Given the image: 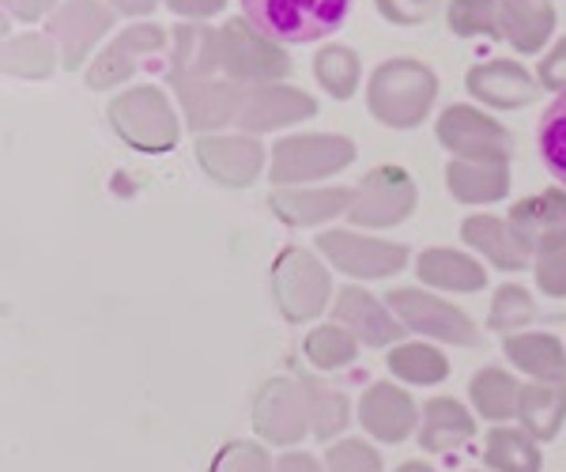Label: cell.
<instances>
[{"instance_id": "4316f807", "label": "cell", "mask_w": 566, "mask_h": 472, "mask_svg": "<svg viewBox=\"0 0 566 472\" xmlns=\"http://www.w3.org/2000/svg\"><path fill=\"white\" fill-rule=\"evenodd\" d=\"M446 189L461 204H491L510 193V170L506 162H472L453 159L446 167Z\"/></svg>"}, {"instance_id": "f35d334b", "label": "cell", "mask_w": 566, "mask_h": 472, "mask_svg": "<svg viewBox=\"0 0 566 472\" xmlns=\"http://www.w3.org/2000/svg\"><path fill=\"white\" fill-rule=\"evenodd\" d=\"M53 50L42 34H23V39H12L4 50V69L12 76H23V80H45L53 72Z\"/></svg>"}, {"instance_id": "c3c4849f", "label": "cell", "mask_w": 566, "mask_h": 472, "mask_svg": "<svg viewBox=\"0 0 566 472\" xmlns=\"http://www.w3.org/2000/svg\"><path fill=\"white\" fill-rule=\"evenodd\" d=\"M114 4H117V12H125V15H148L155 8V0H114Z\"/></svg>"}, {"instance_id": "d4e9b609", "label": "cell", "mask_w": 566, "mask_h": 472, "mask_svg": "<svg viewBox=\"0 0 566 472\" xmlns=\"http://www.w3.org/2000/svg\"><path fill=\"white\" fill-rule=\"evenodd\" d=\"M502 39L522 53H541L555 31L552 0H502L499 4Z\"/></svg>"}, {"instance_id": "ba28073f", "label": "cell", "mask_w": 566, "mask_h": 472, "mask_svg": "<svg viewBox=\"0 0 566 472\" xmlns=\"http://www.w3.org/2000/svg\"><path fill=\"white\" fill-rule=\"evenodd\" d=\"M434 133L438 144L446 151H453L458 159L506 162L514 156V136H510V129H502L495 117L472 111V106H450V111H442Z\"/></svg>"}, {"instance_id": "8fae6325", "label": "cell", "mask_w": 566, "mask_h": 472, "mask_svg": "<svg viewBox=\"0 0 566 472\" xmlns=\"http://www.w3.org/2000/svg\"><path fill=\"white\" fill-rule=\"evenodd\" d=\"M416 208V186L405 167H374L355 189L348 208L355 227H392L408 220Z\"/></svg>"}, {"instance_id": "9a60e30c", "label": "cell", "mask_w": 566, "mask_h": 472, "mask_svg": "<svg viewBox=\"0 0 566 472\" xmlns=\"http://www.w3.org/2000/svg\"><path fill=\"white\" fill-rule=\"evenodd\" d=\"M317 103L306 91L283 87V84H264V87H245L242 106H239V125L250 133H269L280 125H295L303 117H314Z\"/></svg>"}, {"instance_id": "f1b7e54d", "label": "cell", "mask_w": 566, "mask_h": 472, "mask_svg": "<svg viewBox=\"0 0 566 472\" xmlns=\"http://www.w3.org/2000/svg\"><path fill=\"white\" fill-rule=\"evenodd\" d=\"M483 461H488L491 472H541L544 458L536 439L525 428H510V423H499L488 434V447H483Z\"/></svg>"}, {"instance_id": "f6af8a7d", "label": "cell", "mask_w": 566, "mask_h": 472, "mask_svg": "<svg viewBox=\"0 0 566 472\" xmlns=\"http://www.w3.org/2000/svg\"><path fill=\"white\" fill-rule=\"evenodd\" d=\"M167 4L175 8L178 15H186V20H205V15L223 12L227 0H167Z\"/></svg>"}, {"instance_id": "ffe728a7", "label": "cell", "mask_w": 566, "mask_h": 472, "mask_svg": "<svg viewBox=\"0 0 566 472\" xmlns=\"http://www.w3.org/2000/svg\"><path fill=\"white\" fill-rule=\"evenodd\" d=\"M510 223L525 234L533 253L566 247V189H544L510 208Z\"/></svg>"}, {"instance_id": "cb8c5ba5", "label": "cell", "mask_w": 566, "mask_h": 472, "mask_svg": "<svg viewBox=\"0 0 566 472\" xmlns=\"http://www.w3.org/2000/svg\"><path fill=\"white\" fill-rule=\"evenodd\" d=\"M510 367H517L533 382H566V348L552 333H514L502 344Z\"/></svg>"}, {"instance_id": "8d00e7d4", "label": "cell", "mask_w": 566, "mask_h": 472, "mask_svg": "<svg viewBox=\"0 0 566 472\" xmlns=\"http://www.w3.org/2000/svg\"><path fill=\"white\" fill-rule=\"evenodd\" d=\"M536 144H541V159L552 170V178L566 189V95L555 98L541 117L536 129Z\"/></svg>"}, {"instance_id": "2e32d148", "label": "cell", "mask_w": 566, "mask_h": 472, "mask_svg": "<svg viewBox=\"0 0 566 472\" xmlns=\"http://www.w3.org/2000/svg\"><path fill=\"white\" fill-rule=\"evenodd\" d=\"M109 12L95 0H72L61 12L50 15V34L61 50V65L80 69L87 61V53L95 50V42L109 31Z\"/></svg>"}, {"instance_id": "44dd1931", "label": "cell", "mask_w": 566, "mask_h": 472, "mask_svg": "<svg viewBox=\"0 0 566 472\" xmlns=\"http://www.w3.org/2000/svg\"><path fill=\"white\" fill-rule=\"evenodd\" d=\"M163 50V31L159 27H129V31L122 34L109 50H103L95 57V65L87 69V87L91 91H106L114 84H122V80H129L136 65H140V57H148V53Z\"/></svg>"}, {"instance_id": "7bdbcfd3", "label": "cell", "mask_w": 566, "mask_h": 472, "mask_svg": "<svg viewBox=\"0 0 566 472\" xmlns=\"http://www.w3.org/2000/svg\"><path fill=\"white\" fill-rule=\"evenodd\" d=\"M434 8H438V0H378V12L397 27L423 23Z\"/></svg>"}, {"instance_id": "d6986e66", "label": "cell", "mask_w": 566, "mask_h": 472, "mask_svg": "<svg viewBox=\"0 0 566 472\" xmlns=\"http://www.w3.org/2000/svg\"><path fill=\"white\" fill-rule=\"evenodd\" d=\"M178 87V98L186 106V122L189 129L197 133H208V129H219L227 125L231 117H239V106H242V84L234 80H175Z\"/></svg>"}, {"instance_id": "277c9868", "label": "cell", "mask_w": 566, "mask_h": 472, "mask_svg": "<svg viewBox=\"0 0 566 472\" xmlns=\"http://www.w3.org/2000/svg\"><path fill=\"white\" fill-rule=\"evenodd\" d=\"M328 292H333V280L314 253L298 247L280 250L272 265V295L287 322H314L328 306Z\"/></svg>"}, {"instance_id": "8992f818", "label": "cell", "mask_w": 566, "mask_h": 472, "mask_svg": "<svg viewBox=\"0 0 566 472\" xmlns=\"http://www.w3.org/2000/svg\"><path fill=\"white\" fill-rule=\"evenodd\" d=\"M219 69L234 84H276L291 72V57L245 20H231L219 31Z\"/></svg>"}, {"instance_id": "9c48e42d", "label": "cell", "mask_w": 566, "mask_h": 472, "mask_svg": "<svg viewBox=\"0 0 566 472\" xmlns=\"http://www.w3.org/2000/svg\"><path fill=\"white\" fill-rule=\"evenodd\" d=\"M389 311L405 322V329L423 333V337L461 344V348L480 344L476 322H472L464 311H458V306H450L446 298L431 295V292H419V287H397V292H389Z\"/></svg>"}, {"instance_id": "e0dca14e", "label": "cell", "mask_w": 566, "mask_h": 472, "mask_svg": "<svg viewBox=\"0 0 566 472\" xmlns=\"http://www.w3.org/2000/svg\"><path fill=\"white\" fill-rule=\"evenodd\" d=\"M333 322H340L344 329L355 333V340L370 344V348H389V344H397L405 337V322L392 317L378 298L355 284L340 287L336 306H333Z\"/></svg>"}, {"instance_id": "4fadbf2b", "label": "cell", "mask_w": 566, "mask_h": 472, "mask_svg": "<svg viewBox=\"0 0 566 472\" xmlns=\"http://www.w3.org/2000/svg\"><path fill=\"white\" fill-rule=\"evenodd\" d=\"M464 87H469L472 98L491 106V111H517V106L536 103V95H541V80L525 65H517V61H483V65H472L469 76H464Z\"/></svg>"}, {"instance_id": "484cf974", "label": "cell", "mask_w": 566, "mask_h": 472, "mask_svg": "<svg viewBox=\"0 0 566 472\" xmlns=\"http://www.w3.org/2000/svg\"><path fill=\"white\" fill-rule=\"evenodd\" d=\"M416 276L423 280L427 287H438V292H480V287L488 284V272H483L480 261H472L469 253H461V250H446V247H431L419 253Z\"/></svg>"}, {"instance_id": "30bf717a", "label": "cell", "mask_w": 566, "mask_h": 472, "mask_svg": "<svg viewBox=\"0 0 566 472\" xmlns=\"http://www.w3.org/2000/svg\"><path fill=\"white\" fill-rule=\"evenodd\" d=\"M317 250L340 272L359 280L397 276L408 265V258H412L408 247H400V242L367 239V234H355V231H322L317 234Z\"/></svg>"}, {"instance_id": "836d02e7", "label": "cell", "mask_w": 566, "mask_h": 472, "mask_svg": "<svg viewBox=\"0 0 566 472\" xmlns=\"http://www.w3.org/2000/svg\"><path fill=\"white\" fill-rule=\"evenodd\" d=\"M303 348H306V359L314 363L317 370H340V367H352L355 356H359V340H355V333L344 329L340 322L317 325V329L306 337Z\"/></svg>"}, {"instance_id": "74e56055", "label": "cell", "mask_w": 566, "mask_h": 472, "mask_svg": "<svg viewBox=\"0 0 566 472\" xmlns=\"http://www.w3.org/2000/svg\"><path fill=\"white\" fill-rule=\"evenodd\" d=\"M499 4L502 0H450V8H446V23H450V31L461 34V39H476V34L502 39Z\"/></svg>"}, {"instance_id": "5b68a950", "label": "cell", "mask_w": 566, "mask_h": 472, "mask_svg": "<svg viewBox=\"0 0 566 472\" xmlns=\"http://www.w3.org/2000/svg\"><path fill=\"white\" fill-rule=\"evenodd\" d=\"M352 159H355V144L348 136H333V133L287 136V140H276V148H272L269 178L276 186H303V181L336 175Z\"/></svg>"}, {"instance_id": "1f68e13d", "label": "cell", "mask_w": 566, "mask_h": 472, "mask_svg": "<svg viewBox=\"0 0 566 472\" xmlns=\"http://www.w3.org/2000/svg\"><path fill=\"white\" fill-rule=\"evenodd\" d=\"M303 386L310 401V431H314V439H336L352 423V401L336 386L317 382V378H303Z\"/></svg>"}, {"instance_id": "52a82bcc", "label": "cell", "mask_w": 566, "mask_h": 472, "mask_svg": "<svg viewBox=\"0 0 566 472\" xmlns=\"http://www.w3.org/2000/svg\"><path fill=\"white\" fill-rule=\"evenodd\" d=\"M253 431L269 447H298L310 434V401L303 378H269L253 397Z\"/></svg>"}, {"instance_id": "f546056e", "label": "cell", "mask_w": 566, "mask_h": 472, "mask_svg": "<svg viewBox=\"0 0 566 472\" xmlns=\"http://www.w3.org/2000/svg\"><path fill=\"white\" fill-rule=\"evenodd\" d=\"M469 397L476 405V412L491 423H506L517 416V397H522V386L510 378V370L502 367H483L472 375L469 382Z\"/></svg>"}, {"instance_id": "e575fe53", "label": "cell", "mask_w": 566, "mask_h": 472, "mask_svg": "<svg viewBox=\"0 0 566 472\" xmlns=\"http://www.w3.org/2000/svg\"><path fill=\"white\" fill-rule=\"evenodd\" d=\"M314 76L333 98H352L359 87V57L352 45H325L314 57Z\"/></svg>"}, {"instance_id": "6da1fadb", "label": "cell", "mask_w": 566, "mask_h": 472, "mask_svg": "<svg viewBox=\"0 0 566 472\" xmlns=\"http://www.w3.org/2000/svg\"><path fill=\"white\" fill-rule=\"evenodd\" d=\"M253 31L283 45H306L336 34L352 15L355 0H239Z\"/></svg>"}, {"instance_id": "3957f363", "label": "cell", "mask_w": 566, "mask_h": 472, "mask_svg": "<svg viewBox=\"0 0 566 472\" xmlns=\"http://www.w3.org/2000/svg\"><path fill=\"white\" fill-rule=\"evenodd\" d=\"M109 125L129 148L159 156L178 144V114L159 87H133L109 103Z\"/></svg>"}, {"instance_id": "ac0fdd59", "label": "cell", "mask_w": 566, "mask_h": 472, "mask_svg": "<svg viewBox=\"0 0 566 472\" xmlns=\"http://www.w3.org/2000/svg\"><path fill=\"white\" fill-rule=\"evenodd\" d=\"M461 239L502 272H522L528 269V261H536L525 234L510 220H499V216H469L461 223Z\"/></svg>"}, {"instance_id": "d590c367", "label": "cell", "mask_w": 566, "mask_h": 472, "mask_svg": "<svg viewBox=\"0 0 566 472\" xmlns=\"http://www.w3.org/2000/svg\"><path fill=\"white\" fill-rule=\"evenodd\" d=\"M528 322H536V303L525 287L517 284H502L495 298H491V314H488V329L499 333L502 340L514 337L517 329H525Z\"/></svg>"}, {"instance_id": "5bb4252c", "label": "cell", "mask_w": 566, "mask_h": 472, "mask_svg": "<svg viewBox=\"0 0 566 472\" xmlns=\"http://www.w3.org/2000/svg\"><path fill=\"white\" fill-rule=\"evenodd\" d=\"M197 159L219 186H253L264 170V148L250 136H200Z\"/></svg>"}, {"instance_id": "603a6c76", "label": "cell", "mask_w": 566, "mask_h": 472, "mask_svg": "<svg viewBox=\"0 0 566 472\" xmlns=\"http://www.w3.org/2000/svg\"><path fill=\"white\" fill-rule=\"evenodd\" d=\"M419 450L427 453H450L472 442L476 434V416L469 412L453 397H434L423 405V420H419Z\"/></svg>"}, {"instance_id": "ab89813d", "label": "cell", "mask_w": 566, "mask_h": 472, "mask_svg": "<svg viewBox=\"0 0 566 472\" xmlns=\"http://www.w3.org/2000/svg\"><path fill=\"white\" fill-rule=\"evenodd\" d=\"M208 472H276V461L269 458V450L261 442H223L212 458Z\"/></svg>"}, {"instance_id": "7402d4cb", "label": "cell", "mask_w": 566, "mask_h": 472, "mask_svg": "<svg viewBox=\"0 0 566 472\" xmlns=\"http://www.w3.org/2000/svg\"><path fill=\"white\" fill-rule=\"evenodd\" d=\"M355 201V189L333 186V189H276L269 197V208L287 227H317L333 216L348 212Z\"/></svg>"}, {"instance_id": "bcb514c9", "label": "cell", "mask_w": 566, "mask_h": 472, "mask_svg": "<svg viewBox=\"0 0 566 472\" xmlns=\"http://www.w3.org/2000/svg\"><path fill=\"white\" fill-rule=\"evenodd\" d=\"M276 472H325V461H317L314 453H306V450H287L276 461Z\"/></svg>"}, {"instance_id": "83f0119b", "label": "cell", "mask_w": 566, "mask_h": 472, "mask_svg": "<svg viewBox=\"0 0 566 472\" xmlns=\"http://www.w3.org/2000/svg\"><path fill=\"white\" fill-rule=\"evenodd\" d=\"M517 420L536 442H552L566 423V382H525L517 397Z\"/></svg>"}, {"instance_id": "b9f144b4", "label": "cell", "mask_w": 566, "mask_h": 472, "mask_svg": "<svg viewBox=\"0 0 566 472\" xmlns=\"http://www.w3.org/2000/svg\"><path fill=\"white\" fill-rule=\"evenodd\" d=\"M536 284H541L544 295L552 298H566V247H555V250H541L536 253Z\"/></svg>"}, {"instance_id": "60d3db41", "label": "cell", "mask_w": 566, "mask_h": 472, "mask_svg": "<svg viewBox=\"0 0 566 472\" xmlns=\"http://www.w3.org/2000/svg\"><path fill=\"white\" fill-rule=\"evenodd\" d=\"M325 472H386V469H381V458L370 442L340 439L325 453Z\"/></svg>"}, {"instance_id": "ee69618b", "label": "cell", "mask_w": 566, "mask_h": 472, "mask_svg": "<svg viewBox=\"0 0 566 472\" xmlns=\"http://www.w3.org/2000/svg\"><path fill=\"white\" fill-rule=\"evenodd\" d=\"M536 80H541V87L566 95V39L555 42V50L541 61V72H536Z\"/></svg>"}, {"instance_id": "7dc6e473", "label": "cell", "mask_w": 566, "mask_h": 472, "mask_svg": "<svg viewBox=\"0 0 566 472\" xmlns=\"http://www.w3.org/2000/svg\"><path fill=\"white\" fill-rule=\"evenodd\" d=\"M4 4H8V12L20 15V20H42L53 8V0H4Z\"/></svg>"}, {"instance_id": "4dcf8cb0", "label": "cell", "mask_w": 566, "mask_h": 472, "mask_svg": "<svg viewBox=\"0 0 566 472\" xmlns=\"http://www.w3.org/2000/svg\"><path fill=\"white\" fill-rule=\"evenodd\" d=\"M386 367L392 378L408 386H438L450 375V359L431 344H397L386 356Z\"/></svg>"}, {"instance_id": "d6a6232c", "label": "cell", "mask_w": 566, "mask_h": 472, "mask_svg": "<svg viewBox=\"0 0 566 472\" xmlns=\"http://www.w3.org/2000/svg\"><path fill=\"white\" fill-rule=\"evenodd\" d=\"M219 69V34L208 27H181L175 50V80H208Z\"/></svg>"}, {"instance_id": "7a4b0ae2", "label": "cell", "mask_w": 566, "mask_h": 472, "mask_svg": "<svg viewBox=\"0 0 566 472\" xmlns=\"http://www.w3.org/2000/svg\"><path fill=\"white\" fill-rule=\"evenodd\" d=\"M438 98V80L423 61L397 57L374 69L367 87V106L389 129H416L431 114Z\"/></svg>"}, {"instance_id": "7c38bea8", "label": "cell", "mask_w": 566, "mask_h": 472, "mask_svg": "<svg viewBox=\"0 0 566 472\" xmlns=\"http://www.w3.org/2000/svg\"><path fill=\"white\" fill-rule=\"evenodd\" d=\"M423 408H416L412 394L392 382H370L359 397V423L374 442L400 447L419 431Z\"/></svg>"}, {"instance_id": "681fc988", "label": "cell", "mask_w": 566, "mask_h": 472, "mask_svg": "<svg viewBox=\"0 0 566 472\" xmlns=\"http://www.w3.org/2000/svg\"><path fill=\"white\" fill-rule=\"evenodd\" d=\"M392 472H438V469L423 465V461H405V465H400V469H392Z\"/></svg>"}]
</instances>
